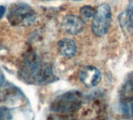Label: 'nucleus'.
<instances>
[{
    "label": "nucleus",
    "instance_id": "15",
    "mask_svg": "<svg viewBox=\"0 0 133 120\" xmlns=\"http://www.w3.org/2000/svg\"><path fill=\"white\" fill-rule=\"evenodd\" d=\"M74 1H79V0H74Z\"/></svg>",
    "mask_w": 133,
    "mask_h": 120
},
{
    "label": "nucleus",
    "instance_id": "9",
    "mask_svg": "<svg viewBox=\"0 0 133 120\" xmlns=\"http://www.w3.org/2000/svg\"><path fill=\"white\" fill-rule=\"evenodd\" d=\"M122 98L124 100H133V74L126 81L122 88Z\"/></svg>",
    "mask_w": 133,
    "mask_h": 120
},
{
    "label": "nucleus",
    "instance_id": "13",
    "mask_svg": "<svg viewBox=\"0 0 133 120\" xmlns=\"http://www.w3.org/2000/svg\"><path fill=\"white\" fill-rule=\"evenodd\" d=\"M2 117H3V111L1 109H0V120L2 119Z\"/></svg>",
    "mask_w": 133,
    "mask_h": 120
},
{
    "label": "nucleus",
    "instance_id": "10",
    "mask_svg": "<svg viewBox=\"0 0 133 120\" xmlns=\"http://www.w3.org/2000/svg\"><path fill=\"white\" fill-rule=\"evenodd\" d=\"M121 110L122 114L128 118L133 117V100H121Z\"/></svg>",
    "mask_w": 133,
    "mask_h": 120
},
{
    "label": "nucleus",
    "instance_id": "14",
    "mask_svg": "<svg viewBox=\"0 0 133 120\" xmlns=\"http://www.w3.org/2000/svg\"><path fill=\"white\" fill-rule=\"evenodd\" d=\"M39 1H43V2H47V1H52V0H39Z\"/></svg>",
    "mask_w": 133,
    "mask_h": 120
},
{
    "label": "nucleus",
    "instance_id": "6",
    "mask_svg": "<svg viewBox=\"0 0 133 120\" xmlns=\"http://www.w3.org/2000/svg\"><path fill=\"white\" fill-rule=\"evenodd\" d=\"M63 29L70 35H77L82 32L85 28V21L81 17L69 14L63 17L62 21Z\"/></svg>",
    "mask_w": 133,
    "mask_h": 120
},
{
    "label": "nucleus",
    "instance_id": "7",
    "mask_svg": "<svg viewBox=\"0 0 133 120\" xmlns=\"http://www.w3.org/2000/svg\"><path fill=\"white\" fill-rule=\"evenodd\" d=\"M57 48L59 54L63 57L71 59L74 57L78 51L76 42L71 39L64 38L58 42Z\"/></svg>",
    "mask_w": 133,
    "mask_h": 120
},
{
    "label": "nucleus",
    "instance_id": "11",
    "mask_svg": "<svg viewBox=\"0 0 133 120\" xmlns=\"http://www.w3.org/2000/svg\"><path fill=\"white\" fill-rule=\"evenodd\" d=\"M95 14H96V10L91 6H84L80 10V15L84 21H89L92 18L93 19Z\"/></svg>",
    "mask_w": 133,
    "mask_h": 120
},
{
    "label": "nucleus",
    "instance_id": "5",
    "mask_svg": "<svg viewBox=\"0 0 133 120\" xmlns=\"http://www.w3.org/2000/svg\"><path fill=\"white\" fill-rule=\"evenodd\" d=\"M102 79L100 71L94 66L84 67L79 73V79L86 87H93L97 86Z\"/></svg>",
    "mask_w": 133,
    "mask_h": 120
},
{
    "label": "nucleus",
    "instance_id": "2",
    "mask_svg": "<svg viewBox=\"0 0 133 120\" xmlns=\"http://www.w3.org/2000/svg\"><path fill=\"white\" fill-rule=\"evenodd\" d=\"M81 104V93L78 91H70L58 96L52 101L51 109L57 113L69 114L76 111Z\"/></svg>",
    "mask_w": 133,
    "mask_h": 120
},
{
    "label": "nucleus",
    "instance_id": "12",
    "mask_svg": "<svg viewBox=\"0 0 133 120\" xmlns=\"http://www.w3.org/2000/svg\"><path fill=\"white\" fill-rule=\"evenodd\" d=\"M5 12H6V7L3 6H0V19L3 17Z\"/></svg>",
    "mask_w": 133,
    "mask_h": 120
},
{
    "label": "nucleus",
    "instance_id": "8",
    "mask_svg": "<svg viewBox=\"0 0 133 120\" xmlns=\"http://www.w3.org/2000/svg\"><path fill=\"white\" fill-rule=\"evenodd\" d=\"M120 24L123 28L133 32V0H130L125 12L120 15Z\"/></svg>",
    "mask_w": 133,
    "mask_h": 120
},
{
    "label": "nucleus",
    "instance_id": "1",
    "mask_svg": "<svg viewBox=\"0 0 133 120\" xmlns=\"http://www.w3.org/2000/svg\"><path fill=\"white\" fill-rule=\"evenodd\" d=\"M21 72L22 77L30 83H49L56 79L49 65L35 60L27 62Z\"/></svg>",
    "mask_w": 133,
    "mask_h": 120
},
{
    "label": "nucleus",
    "instance_id": "3",
    "mask_svg": "<svg viewBox=\"0 0 133 120\" xmlns=\"http://www.w3.org/2000/svg\"><path fill=\"white\" fill-rule=\"evenodd\" d=\"M112 10L109 4L103 3L98 7L92 19L91 29L92 33L98 37L107 34L111 24Z\"/></svg>",
    "mask_w": 133,
    "mask_h": 120
},
{
    "label": "nucleus",
    "instance_id": "4",
    "mask_svg": "<svg viewBox=\"0 0 133 120\" xmlns=\"http://www.w3.org/2000/svg\"><path fill=\"white\" fill-rule=\"evenodd\" d=\"M36 14L34 10L26 3L14 4L10 10L8 20L15 26H28L34 23Z\"/></svg>",
    "mask_w": 133,
    "mask_h": 120
}]
</instances>
